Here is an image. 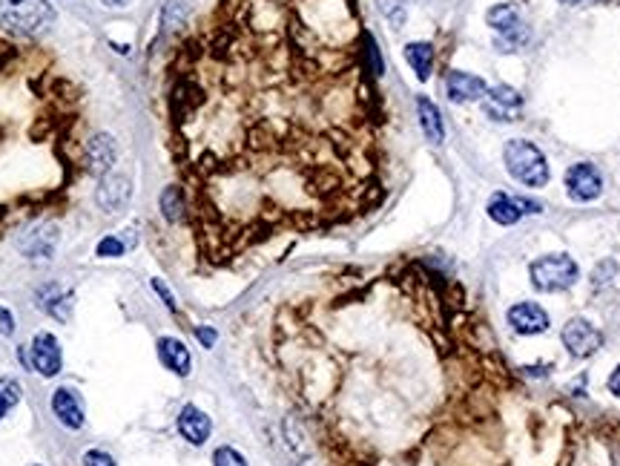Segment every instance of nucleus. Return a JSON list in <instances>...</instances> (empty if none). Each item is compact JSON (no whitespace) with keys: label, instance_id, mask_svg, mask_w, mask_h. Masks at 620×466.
I'll use <instances>...</instances> for the list:
<instances>
[{"label":"nucleus","instance_id":"412c9836","mask_svg":"<svg viewBox=\"0 0 620 466\" xmlns=\"http://www.w3.org/2000/svg\"><path fill=\"white\" fill-rule=\"evenodd\" d=\"M379 12H383L394 26H403L405 17H408V6L405 0H376Z\"/></svg>","mask_w":620,"mask_h":466},{"label":"nucleus","instance_id":"9b49d317","mask_svg":"<svg viewBox=\"0 0 620 466\" xmlns=\"http://www.w3.org/2000/svg\"><path fill=\"white\" fill-rule=\"evenodd\" d=\"M523 213H540V205L529 202V199L509 196V193H497V196L489 202V217L497 225H514V222H520Z\"/></svg>","mask_w":620,"mask_h":466},{"label":"nucleus","instance_id":"dca6fc26","mask_svg":"<svg viewBox=\"0 0 620 466\" xmlns=\"http://www.w3.org/2000/svg\"><path fill=\"white\" fill-rule=\"evenodd\" d=\"M489 24L499 32V35H520L523 37V21H520V9L514 4H499L494 9H489Z\"/></svg>","mask_w":620,"mask_h":466},{"label":"nucleus","instance_id":"aec40b11","mask_svg":"<svg viewBox=\"0 0 620 466\" xmlns=\"http://www.w3.org/2000/svg\"><path fill=\"white\" fill-rule=\"evenodd\" d=\"M184 21H187V9H184L182 0H167L164 12H162L164 29H178V26H184Z\"/></svg>","mask_w":620,"mask_h":466},{"label":"nucleus","instance_id":"393cba45","mask_svg":"<svg viewBox=\"0 0 620 466\" xmlns=\"http://www.w3.org/2000/svg\"><path fill=\"white\" fill-rule=\"evenodd\" d=\"M615 270H617V265H615V262H604V265H597V268H594V274H592V282H594V285H606V282H609L606 277H615Z\"/></svg>","mask_w":620,"mask_h":466},{"label":"nucleus","instance_id":"1a4fd4ad","mask_svg":"<svg viewBox=\"0 0 620 466\" xmlns=\"http://www.w3.org/2000/svg\"><path fill=\"white\" fill-rule=\"evenodd\" d=\"M509 323L517 334H543L549 328V314L537 302H517L509 308Z\"/></svg>","mask_w":620,"mask_h":466},{"label":"nucleus","instance_id":"6e6552de","mask_svg":"<svg viewBox=\"0 0 620 466\" xmlns=\"http://www.w3.org/2000/svg\"><path fill=\"white\" fill-rule=\"evenodd\" d=\"M130 196H132V182L127 176H112V173H110V176H104L101 185H98V190H95L98 207L107 210V213L124 210Z\"/></svg>","mask_w":620,"mask_h":466},{"label":"nucleus","instance_id":"423d86ee","mask_svg":"<svg viewBox=\"0 0 620 466\" xmlns=\"http://www.w3.org/2000/svg\"><path fill=\"white\" fill-rule=\"evenodd\" d=\"M84 159H87V173L95 179H104L110 176V170L118 159V147H115V139L107 132H98L92 135V139L87 142V153H84Z\"/></svg>","mask_w":620,"mask_h":466},{"label":"nucleus","instance_id":"4be33fe9","mask_svg":"<svg viewBox=\"0 0 620 466\" xmlns=\"http://www.w3.org/2000/svg\"><path fill=\"white\" fill-rule=\"evenodd\" d=\"M17 400H21V386L9 377H0V418H4Z\"/></svg>","mask_w":620,"mask_h":466},{"label":"nucleus","instance_id":"20e7f679","mask_svg":"<svg viewBox=\"0 0 620 466\" xmlns=\"http://www.w3.org/2000/svg\"><path fill=\"white\" fill-rule=\"evenodd\" d=\"M563 345L574 357H592L597 348L604 345V334H600L589 320L574 317L563 328Z\"/></svg>","mask_w":620,"mask_h":466},{"label":"nucleus","instance_id":"c756f323","mask_svg":"<svg viewBox=\"0 0 620 466\" xmlns=\"http://www.w3.org/2000/svg\"><path fill=\"white\" fill-rule=\"evenodd\" d=\"M609 392H612L615 397H620V365L615 368L612 377H609Z\"/></svg>","mask_w":620,"mask_h":466},{"label":"nucleus","instance_id":"f8f14e48","mask_svg":"<svg viewBox=\"0 0 620 466\" xmlns=\"http://www.w3.org/2000/svg\"><path fill=\"white\" fill-rule=\"evenodd\" d=\"M446 90H448V99L454 104H471V101H479L483 95L489 92L486 81L483 78H477L471 72H451L448 81H446Z\"/></svg>","mask_w":620,"mask_h":466},{"label":"nucleus","instance_id":"a211bd4d","mask_svg":"<svg viewBox=\"0 0 620 466\" xmlns=\"http://www.w3.org/2000/svg\"><path fill=\"white\" fill-rule=\"evenodd\" d=\"M405 61L411 64V69L416 72L419 81H428L431 67H434V47L426 41H414L405 47Z\"/></svg>","mask_w":620,"mask_h":466},{"label":"nucleus","instance_id":"2eb2a0df","mask_svg":"<svg viewBox=\"0 0 620 466\" xmlns=\"http://www.w3.org/2000/svg\"><path fill=\"white\" fill-rule=\"evenodd\" d=\"M158 357H162V363L170 368L173 375L178 377H187L190 375V352H187V345L182 340H175V337H162L158 340Z\"/></svg>","mask_w":620,"mask_h":466},{"label":"nucleus","instance_id":"6ab92c4d","mask_svg":"<svg viewBox=\"0 0 620 466\" xmlns=\"http://www.w3.org/2000/svg\"><path fill=\"white\" fill-rule=\"evenodd\" d=\"M162 210H164L167 222H182L187 217V193H184V187H178V185L167 187L162 193Z\"/></svg>","mask_w":620,"mask_h":466},{"label":"nucleus","instance_id":"f03ea898","mask_svg":"<svg viewBox=\"0 0 620 466\" xmlns=\"http://www.w3.org/2000/svg\"><path fill=\"white\" fill-rule=\"evenodd\" d=\"M503 159L511 176L526 185V187H543L549 182V164H546V155L540 153V147H534L531 142L523 139H514L506 144L503 150Z\"/></svg>","mask_w":620,"mask_h":466},{"label":"nucleus","instance_id":"cd10ccee","mask_svg":"<svg viewBox=\"0 0 620 466\" xmlns=\"http://www.w3.org/2000/svg\"><path fill=\"white\" fill-rule=\"evenodd\" d=\"M152 291H158V294H162V300L167 302V308H175V300H173V294H170L167 285L162 280H152Z\"/></svg>","mask_w":620,"mask_h":466},{"label":"nucleus","instance_id":"c85d7f7f","mask_svg":"<svg viewBox=\"0 0 620 466\" xmlns=\"http://www.w3.org/2000/svg\"><path fill=\"white\" fill-rule=\"evenodd\" d=\"M195 337H198V343H202L205 348H210L215 343V332H213V328H198Z\"/></svg>","mask_w":620,"mask_h":466},{"label":"nucleus","instance_id":"b1692460","mask_svg":"<svg viewBox=\"0 0 620 466\" xmlns=\"http://www.w3.org/2000/svg\"><path fill=\"white\" fill-rule=\"evenodd\" d=\"M127 250V242H121L118 237H107L98 242V257H121Z\"/></svg>","mask_w":620,"mask_h":466},{"label":"nucleus","instance_id":"7ed1b4c3","mask_svg":"<svg viewBox=\"0 0 620 466\" xmlns=\"http://www.w3.org/2000/svg\"><path fill=\"white\" fill-rule=\"evenodd\" d=\"M531 282L540 291H566L577 282V262L566 254H552V257H540L529 268Z\"/></svg>","mask_w":620,"mask_h":466},{"label":"nucleus","instance_id":"473e14b6","mask_svg":"<svg viewBox=\"0 0 620 466\" xmlns=\"http://www.w3.org/2000/svg\"><path fill=\"white\" fill-rule=\"evenodd\" d=\"M296 466H310V463H296Z\"/></svg>","mask_w":620,"mask_h":466},{"label":"nucleus","instance_id":"4468645a","mask_svg":"<svg viewBox=\"0 0 620 466\" xmlns=\"http://www.w3.org/2000/svg\"><path fill=\"white\" fill-rule=\"evenodd\" d=\"M52 412L64 426H69V429H81L84 426V406L72 388H58L52 395Z\"/></svg>","mask_w":620,"mask_h":466},{"label":"nucleus","instance_id":"f3484780","mask_svg":"<svg viewBox=\"0 0 620 466\" xmlns=\"http://www.w3.org/2000/svg\"><path fill=\"white\" fill-rule=\"evenodd\" d=\"M416 110H419V124H423V132L426 139L439 144L446 139V127H443V115H439V110L426 99V95H419L416 99Z\"/></svg>","mask_w":620,"mask_h":466},{"label":"nucleus","instance_id":"39448f33","mask_svg":"<svg viewBox=\"0 0 620 466\" xmlns=\"http://www.w3.org/2000/svg\"><path fill=\"white\" fill-rule=\"evenodd\" d=\"M566 190L574 202H592L604 190V179H600L594 164H572L566 170Z\"/></svg>","mask_w":620,"mask_h":466},{"label":"nucleus","instance_id":"7c9ffc66","mask_svg":"<svg viewBox=\"0 0 620 466\" xmlns=\"http://www.w3.org/2000/svg\"><path fill=\"white\" fill-rule=\"evenodd\" d=\"M107 6H127V0H101Z\"/></svg>","mask_w":620,"mask_h":466},{"label":"nucleus","instance_id":"2f4dec72","mask_svg":"<svg viewBox=\"0 0 620 466\" xmlns=\"http://www.w3.org/2000/svg\"><path fill=\"white\" fill-rule=\"evenodd\" d=\"M560 4H566V6H577V4H586V0H560Z\"/></svg>","mask_w":620,"mask_h":466},{"label":"nucleus","instance_id":"ddd939ff","mask_svg":"<svg viewBox=\"0 0 620 466\" xmlns=\"http://www.w3.org/2000/svg\"><path fill=\"white\" fill-rule=\"evenodd\" d=\"M178 432H182V438L190 440L193 446H202L213 432V423L198 406H184L182 415H178Z\"/></svg>","mask_w":620,"mask_h":466},{"label":"nucleus","instance_id":"0eeeda50","mask_svg":"<svg viewBox=\"0 0 620 466\" xmlns=\"http://www.w3.org/2000/svg\"><path fill=\"white\" fill-rule=\"evenodd\" d=\"M520 110H523V99L511 87H494L483 95V112L494 122H514Z\"/></svg>","mask_w":620,"mask_h":466},{"label":"nucleus","instance_id":"9d476101","mask_svg":"<svg viewBox=\"0 0 620 466\" xmlns=\"http://www.w3.org/2000/svg\"><path fill=\"white\" fill-rule=\"evenodd\" d=\"M29 352H32V365L44 377H55L61 372V348H58V340L52 334H47V332L35 334Z\"/></svg>","mask_w":620,"mask_h":466},{"label":"nucleus","instance_id":"bb28decb","mask_svg":"<svg viewBox=\"0 0 620 466\" xmlns=\"http://www.w3.org/2000/svg\"><path fill=\"white\" fill-rule=\"evenodd\" d=\"M12 332H15V317L9 314V311L0 305V334L4 337H12Z\"/></svg>","mask_w":620,"mask_h":466},{"label":"nucleus","instance_id":"5701e85b","mask_svg":"<svg viewBox=\"0 0 620 466\" xmlns=\"http://www.w3.org/2000/svg\"><path fill=\"white\" fill-rule=\"evenodd\" d=\"M213 463L215 466H247V461L238 455L233 446H218L215 455H213Z\"/></svg>","mask_w":620,"mask_h":466},{"label":"nucleus","instance_id":"f257e3e1","mask_svg":"<svg viewBox=\"0 0 620 466\" xmlns=\"http://www.w3.org/2000/svg\"><path fill=\"white\" fill-rule=\"evenodd\" d=\"M55 21V9L47 0H0V26L12 35L32 37Z\"/></svg>","mask_w":620,"mask_h":466},{"label":"nucleus","instance_id":"a878e982","mask_svg":"<svg viewBox=\"0 0 620 466\" xmlns=\"http://www.w3.org/2000/svg\"><path fill=\"white\" fill-rule=\"evenodd\" d=\"M84 463H87V466H115V461H112L107 452H101V450L87 452V455H84Z\"/></svg>","mask_w":620,"mask_h":466}]
</instances>
